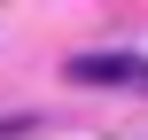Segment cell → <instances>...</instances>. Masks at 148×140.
<instances>
[{"mask_svg": "<svg viewBox=\"0 0 148 140\" xmlns=\"http://www.w3.org/2000/svg\"><path fill=\"white\" fill-rule=\"evenodd\" d=\"M78 86H148V62L140 55H70L62 62Z\"/></svg>", "mask_w": 148, "mask_h": 140, "instance_id": "6da1fadb", "label": "cell"}]
</instances>
